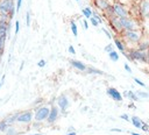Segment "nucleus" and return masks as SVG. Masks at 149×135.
I'll return each mask as SVG.
<instances>
[{
    "instance_id": "1",
    "label": "nucleus",
    "mask_w": 149,
    "mask_h": 135,
    "mask_svg": "<svg viewBox=\"0 0 149 135\" xmlns=\"http://www.w3.org/2000/svg\"><path fill=\"white\" fill-rule=\"evenodd\" d=\"M143 34H144V30H133V31H122L121 35L119 36L121 37V40L123 41L128 50V49H134L137 47Z\"/></svg>"
},
{
    "instance_id": "2",
    "label": "nucleus",
    "mask_w": 149,
    "mask_h": 135,
    "mask_svg": "<svg viewBox=\"0 0 149 135\" xmlns=\"http://www.w3.org/2000/svg\"><path fill=\"white\" fill-rule=\"evenodd\" d=\"M121 27L123 31H133V30H143V24L140 20H136L132 16L120 19Z\"/></svg>"
},
{
    "instance_id": "3",
    "label": "nucleus",
    "mask_w": 149,
    "mask_h": 135,
    "mask_svg": "<svg viewBox=\"0 0 149 135\" xmlns=\"http://www.w3.org/2000/svg\"><path fill=\"white\" fill-rule=\"evenodd\" d=\"M136 7H137L140 21L142 23L149 24V0H139Z\"/></svg>"
},
{
    "instance_id": "4",
    "label": "nucleus",
    "mask_w": 149,
    "mask_h": 135,
    "mask_svg": "<svg viewBox=\"0 0 149 135\" xmlns=\"http://www.w3.org/2000/svg\"><path fill=\"white\" fill-rule=\"evenodd\" d=\"M16 12L14 0H0V15H8L12 20Z\"/></svg>"
},
{
    "instance_id": "5",
    "label": "nucleus",
    "mask_w": 149,
    "mask_h": 135,
    "mask_svg": "<svg viewBox=\"0 0 149 135\" xmlns=\"http://www.w3.org/2000/svg\"><path fill=\"white\" fill-rule=\"evenodd\" d=\"M113 6V9H114V14L116 17L119 19H125V17H129L132 16L130 15V7L125 5V3H121L119 1H114L112 3Z\"/></svg>"
},
{
    "instance_id": "6",
    "label": "nucleus",
    "mask_w": 149,
    "mask_h": 135,
    "mask_svg": "<svg viewBox=\"0 0 149 135\" xmlns=\"http://www.w3.org/2000/svg\"><path fill=\"white\" fill-rule=\"evenodd\" d=\"M50 108H51V106H49V105H42L38 108L34 109V120H35V122L42 123L43 121H47V119L49 116V113H50Z\"/></svg>"
},
{
    "instance_id": "7",
    "label": "nucleus",
    "mask_w": 149,
    "mask_h": 135,
    "mask_svg": "<svg viewBox=\"0 0 149 135\" xmlns=\"http://www.w3.org/2000/svg\"><path fill=\"white\" fill-rule=\"evenodd\" d=\"M127 52L129 54L132 62H143V63L147 64V61H148V51H141L137 48H134V49H128Z\"/></svg>"
},
{
    "instance_id": "8",
    "label": "nucleus",
    "mask_w": 149,
    "mask_h": 135,
    "mask_svg": "<svg viewBox=\"0 0 149 135\" xmlns=\"http://www.w3.org/2000/svg\"><path fill=\"white\" fill-rule=\"evenodd\" d=\"M33 113H34L33 109H26V111L20 112V114L17 116V120H16V123L17 125H30L33 119H34Z\"/></svg>"
},
{
    "instance_id": "9",
    "label": "nucleus",
    "mask_w": 149,
    "mask_h": 135,
    "mask_svg": "<svg viewBox=\"0 0 149 135\" xmlns=\"http://www.w3.org/2000/svg\"><path fill=\"white\" fill-rule=\"evenodd\" d=\"M56 106L59 108V111L62 113H65L68 111V108L70 107V101H69V98L66 97V94H61V95L57 97Z\"/></svg>"
},
{
    "instance_id": "10",
    "label": "nucleus",
    "mask_w": 149,
    "mask_h": 135,
    "mask_svg": "<svg viewBox=\"0 0 149 135\" xmlns=\"http://www.w3.org/2000/svg\"><path fill=\"white\" fill-rule=\"evenodd\" d=\"M108 26L111 28V30H113V33L115 35H121V33L123 31L122 30V27H121V22H120V19L114 16L112 19L108 20Z\"/></svg>"
},
{
    "instance_id": "11",
    "label": "nucleus",
    "mask_w": 149,
    "mask_h": 135,
    "mask_svg": "<svg viewBox=\"0 0 149 135\" xmlns=\"http://www.w3.org/2000/svg\"><path fill=\"white\" fill-rule=\"evenodd\" d=\"M59 108L56 106V105H51V108H50V113H49V116H48V119H47V122H48V125H54L56 121H57V119H58V116H59Z\"/></svg>"
},
{
    "instance_id": "12",
    "label": "nucleus",
    "mask_w": 149,
    "mask_h": 135,
    "mask_svg": "<svg viewBox=\"0 0 149 135\" xmlns=\"http://www.w3.org/2000/svg\"><path fill=\"white\" fill-rule=\"evenodd\" d=\"M106 93L107 95H109L114 101H118V102H121L123 97H122V93H120L115 87H108L106 90Z\"/></svg>"
},
{
    "instance_id": "13",
    "label": "nucleus",
    "mask_w": 149,
    "mask_h": 135,
    "mask_svg": "<svg viewBox=\"0 0 149 135\" xmlns=\"http://www.w3.org/2000/svg\"><path fill=\"white\" fill-rule=\"evenodd\" d=\"M136 48L141 51H149V34L148 33L144 31V34H143V36H142V38L139 42Z\"/></svg>"
},
{
    "instance_id": "14",
    "label": "nucleus",
    "mask_w": 149,
    "mask_h": 135,
    "mask_svg": "<svg viewBox=\"0 0 149 135\" xmlns=\"http://www.w3.org/2000/svg\"><path fill=\"white\" fill-rule=\"evenodd\" d=\"M92 1H93V3H94L95 8H98V9L101 10V12H105L108 7L112 6V3H111L109 0H92Z\"/></svg>"
},
{
    "instance_id": "15",
    "label": "nucleus",
    "mask_w": 149,
    "mask_h": 135,
    "mask_svg": "<svg viewBox=\"0 0 149 135\" xmlns=\"http://www.w3.org/2000/svg\"><path fill=\"white\" fill-rule=\"evenodd\" d=\"M113 40H114V45L118 48V50L121 51L122 54H125L127 51V48H126L123 41L121 40V37L119 35H115V36H113Z\"/></svg>"
},
{
    "instance_id": "16",
    "label": "nucleus",
    "mask_w": 149,
    "mask_h": 135,
    "mask_svg": "<svg viewBox=\"0 0 149 135\" xmlns=\"http://www.w3.org/2000/svg\"><path fill=\"white\" fill-rule=\"evenodd\" d=\"M70 64H71V66H73L74 69H77V70H79L81 72H86V70H87V66L83 62H80L78 59H71Z\"/></svg>"
},
{
    "instance_id": "17",
    "label": "nucleus",
    "mask_w": 149,
    "mask_h": 135,
    "mask_svg": "<svg viewBox=\"0 0 149 135\" xmlns=\"http://www.w3.org/2000/svg\"><path fill=\"white\" fill-rule=\"evenodd\" d=\"M19 114H20V112H15V113L8 114V115L5 118V120H6V122L8 123V126H14V125L16 123V120H17Z\"/></svg>"
},
{
    "instance_id": "18",
    "label": "nucleus",
    "mask_w": 149,
    "mask_h": 135,
    "mask_svg": "<svg viewBox=\"0 0 149 135\" xmlns=\"http://www.w3.org/2000/svg\"><path fill=\"white\" fill-rule=\"evenodd\" d=\"M122 97L128 98V99H130L132 101H137V100H140V99L137 98L136 93H135V92H133V91H125V92L122 93Z\"/></svg>"
},
{
    "instance_id": "19",
    "label": "nucleus",
    "mask_w": 149,
    "mask_h": 135,
    "mask_svg": "<svg viewBox=\"0 0 149 135\" xmlns=\"http://www.w3.org/2000/svg\"><path fill=\"white\" fill-rule=\"evenodd\" d=\"M130 121H132V123H133V126H134L135 128H140V129H141V127H142V125H143V121H142L139 116L133 115V116L130 118Z\"/></svg>"
},
{
    "instance_id": "20",
    "label": "nucleus",
    "mask_w": 149,
    "mask_h": 135,
    "mask_svg": "<svg viewBox=\"0 0 149 135\" xmlns=\"http://www.w3.org/2000/svg\"><path fill=\"white\" fill-rule=\"evenodd\" d=\"M86 72H87L88 74H100V76H102V74H104V72H102L101 70L95 69L94 66H91V65H88V66H87Z\"/></svg>"
},
{
    "instance_id": "21",
    "label": "nucleus",
    "mask_w": 149,
    "mask_h": 135,
    "mask_svg": "<svg viewBox=\"0 0 149 135\" xmlns=\"http://www.w3.org/2000/svg\"><path fill=\"white\" fill-rule=\"evenodd\" d=\"M19 134H20V132H19V129L14 125V126H9L8 129L5 132L3 135H19Z\"/></svg>"
},
{
    "instance_id": "22",
    "label": "nucleus",
    "mask_w": 149,
    "mask_h": 135,
    "mask_svg": "<svg viewBox=\"0 0 149 135\" xmlns=\"http://www.w3.org/2000/svg\"><path fill=\"white\" fill-rule=\"evenodd\" d=\"M81 13H83V15L86 17V19H91L92 17V14H93V10H92V8L91 7H84L83 9H81Z\"/></svg>"
},
{
    "instance_id": "23",
    "label": "nucleus",
    "mask_w": 149,
    "mask_h": 135,
    "mask_svg": "<svg viewBox=\"0 0 149 135\" xmlns=\"http://www.w3.org/2000/svg\"><path fill=\"white\" fill-rule=\"evenodd\" d=\"M8 127H9V126H8V123L6 122V120L2 119V120L0 121V133H1V134H5V132L8 129Z\"/></svg>"
},
{
    "instance_id": "24",
    "label": "nucleus",
    "mask_w": 149,
    "mask_h": 135,
    "mask_svg": "<svg viewBox=\"0 0 149 135\" xmlns=\"http://www.w3.org/2000/svg\"><path fill=\"white\" fill-rule=\"evenodd\" d=\"M70 28H71V31H72L73 36H77L78 35V27H77V24H76V22L73 20L70 21Z\"/></svg>"
},
{
    "instance_id": "25",
    "label": "nucleus",
    "mask_w": 149,
    "mask_h": 135,
    "mask_svg": "<svg viewBox=\"0 0 149 135\" xmlns=\"http://www.w3.org/2000/svg\"><path fill=\"white\" fill-rule=\"evenodd\" d=\"M136 95L139 99H148L149 98V93L148 92H144V91H135Z\"/></svg>"
},
{
    "instance_id": "26",
    "label": "nucleus",
    "mask_w": 149,
    "mask_h": 135,
    "mask_svg": "<svg viewBox=\"0 0 149 135\" xmlns=\"http://www.w3.org/2000/svg\"><path fill=\"white\" fill-rule=\"evenodd\" d=\"M108 57H109V59L112 61V62H118L119 61V54L114 50V51H112V52H109L108 54Z\"/></svg>"
},
{
    "instance_id": "27",
    "label": "nucleus",
    "mask_w": 149,
    "mask_h": 135,
    "mask_svg": "<svg viewBox=\"0 0 149 135\" xmlns=\"http://www.w3.org/2000/svg\"><path fill=\"white\" fill-rule=\"evenodd\" d=\"M6 36H0V57L3 52V49H5V44H6Z\"/></svg>"
},
{
    "instance_id": "28",
    "label": "nucleus",
    "mask_w": 149,
    "mask_h": 135,
    "mask_svg": "<svg viewBox=\"0 0 149 135\" xmlns=\"http://www.w3.org/2000/svg\"><path fill=\"white\" fill-rule=\"evenodd\" d=\"M101 31L107 36V38H108V40H113V34L109 31V29H107V28L102 27V28H101Z\"/></svg>"
},
{
    "instance_id": "29",
    "label": "nucleus",
    "mask_w": 149,
    "mask_h": 135,
    "mask_svg": "<svg viewBox=\"0 0 149 135\" xmlns=\"http://www.w3.org/2000/svg\"><path fill=\"white\" fill-rule=\"evenodd\" d=\"M92 16H93V17H94V19H95L98 22H99V24H100V23H102V17H101V15H100V14H99L97 10H93Z\"/></svg>"
},
{
    "instance_id": "30",
    "label": "nucleus",
    "mask_w": 149,
    "mask_h": 135,
    "mask_svg": "<svg viewBox=\"0 0 149 135\" xmlns=\"http://www.w3.org/2000/svg\"><path fill=\"white\" fill-rule=\"evenodd\" d=\"M30 23H31V13H30V10H27V14H26V24H27V27H29Z\"/></svg>"
},
{
    "instance_id": "31",
    "label": "nucleus",
    "mask_w": 149,
    "mask_h": 135,
    "mask_svg": "<svg viewBox=\"0 0 149 135\" xmlns=\"http://www.w3.org/2000/svg\"><path fill=\"white\" fill-rule=\"evenodd\" d=\"M104 50H105V51H106L107 54H109V52H112V51H114V48H113V44H112V43H109L108 45H106V47H105V49H104Z\"/></svg>"
},
{
    "instance_id": "32",
    "label": "nucleus",
    "mask_w": 149,
    "mask_h": 135,
    "mask_svg": "<svg viewBox=\"0 0 149 135\" xmlns=\"http://www.w3.org/2000/svg\"><path fill=\"white\" fill-rule=\"evenodd\" d=\"M22 1H23V0H16V3H15L16 12H19V10H20V8H21V6H22Z\"/></svg>"
},
{
    "instance_id": "33",
    "label": "nucleus",
    "mask_w": 149,
    "mask_h": 135,
    "mask_svg": "<svg viewBox=\"0 0 149 135\" xmlns=\"http://www.w3.org/2000/svg\"><path fill=\"white\" fill-rule=\"evenodd\" d=\"M90 22L92 23V26H93V27H98V26H99V22H98V21H97V20H95L93 16L90 19Z\"/></svg>"
},
{
    "instance_id": "34",
    "label": "nucleus",
    "mask_w": 149,
    "mask_h": 135,
    "mask_svg": "<svg viewBox=\"0 0 149 135\" xmlns=\"http://www.w3.org/2000/svg\"><path fill=\"white\" fill-rule=\"evenodd\" d=\"M133 79H134V81H135V83H136V84H139V85H140V86H142V87H146V84H144V83H143V81H141V80H140V79H139V78H135V77H134V78H133Z\"/></svg>"
},
{
    "instance_id": "35",
    "label": "nucleus",
    "mask_w": 149,
    "mask_h": 135,
    "mask_svg": "<svg viewBox=\"0 0 149 135\" xmlns=\"http://www.w3.org/2000/svg\"><path fill=\"white\" fill-rule=\"evenodd\" d=\"M19 30H20V21H15V35L19 34Z\"/></svg>"
},
{
    "instance_id": "36",
    "label": "nucleus",
    "mask_w": 149,
    "mask_h": 135,
    "mask_svg": "<svg viewBox=\"0 0 149 135\" xmlns=\"http://www.w3.org/2000/svg\"><path fill=\"white\" fill-rule=\"evenodd\" d=\"M141 129H142L143 132H149V125H148V123H146V122H143V125H142Z\"/></svg>"
},
{
    "instance_id": "37",
    "label": "nucleus",
    "mask_w": 149,
    "mask_h": 135,
    "mask_svg": "<svg viewBox=\"0 0 149 135\" xmlns=\"http://www.w3.org/2000/svg\"><path fill=\"white\" fill-rule=\"evenodd\" d=\"M44 65H45V61H44V59H40V61L37 62V66H38V68H43Z\"/></svg>"
},
{
    "instance_id": "38",
    "label": "nucleus",
    "mask_w": 149,
    "mask_h": 135,
    "mask_svg": "<svg viewBox=\"0 0 149 135\" xmlns=\"http://www.w3.org/2000/svg\"><path fill=\"white\" fill-rule=\"evenodd\" d=\"M68 50H69V52H70V54H72V55H76V50H74L73 45H69Z\"/></svg>"
},
{
    "instance_id": "39",
    "label": "nucleus",
    "mask_w": 149,
    "mask_h": 135,
    "mask_svg": "<svg viewBox=\"0 0 149 135\" xmlns=\"http://www.w3.org/2000/svg\"><path fill=\"white\" fill-rule=\"evenodd\" d=\"M123 66H125V70H126L128 73H132V69H130V66H129L128 64H126V63H125V65H123Z\"/></svg>"
},
{
    "instance_id": "40",
    "label": "nucleus",
    "mask_w": 149,
    "mask_h": 135,
    "mask_svg": "<svg viewBox=\"0 0 149 135\" xmlns=\"http://www.w3.org/2000/svg\"><path fill=\"white\" fill-rule=\"evenodd\" d=\"M83 27H84V29H88V22H87V20H83Z\"/></svg>"
},
{
    "instance_id": "41",
    "label": "nucleus",
    "mask_w": 149,
    "mask_h": 135,
    "mask_svg": "<svg viewBox=\"0 0 149 135\" xmlns=\"http://www.w3.org/2000/svg\"><path fill=\"white\" fill-rule=\"evenodd\" d=\"M122 120H126V121H129L130 119H129V116L127 115V114H121V116H120Z\"/></svg>"
},
{
    "instance_id": "42",
    "label": "nucleus",
    "mask_w": 149,
    "mask_h": 135,
    "mask_svg": "<svg viewBox=\"0 0 149 135\" xmlns=\"http://www.w3.org/2000/svg\"><path fill=\"white\" fill-rule=\"evenodd\" d=\"M111 132H116V133H121L122 130H121L120 128H112V129H111Z\"/></svg>"
},
{
    "instance_id": "43",
    "label": "nucleus",
    "mask_w": 149,
    "mask_h": 135,
    "mask_svg": "<svg viewBox=\"0 0 149 135\" xmlns=\"http://www.w3.org/2000/svg\"><path fill=\"white\" fill-rule=\"evenodd\" d=\"M66 135H77V133L76 132H69V133H66Z\"/></svg>"
},
{
    "instance_id": "44",
    "label": "nucleus",
    "mask_w": 149,
    "mask_h": 135,
    "mask_svg": "<svg viewBox=\"0 0 149 135\" xmlns=\"http://www.w3.org/2000/svg\"><path fill=\"white\" fill-rule=\"evenodd\" d=\"M128 107H130V108H136V106H135V105H133V104H130Z\"/></svg>"
},
{
    "instance_id": "45",
    "label": "nucleus",
    "mask_w": 149,
    "mask_h": 135,
    "mask_svg": "<svg viewBox=\"0 0 149 135\" xmlns=\"http://www.w3.org/2000/svg\"><path fill=\"white\" fill-rule=\"evenodd\" d=\"M130 135H141V134H139V133H134V132H130Z\"/></svg>"
},
{
    "instance_id": "46",
    "label": "nucleus",
    "mask_w": 149,
    "mask_h": 135,
    "mask_svg": "<svg viewBox=\"0 0 149 135\" xmlns=\"http://www.w3.org/2000/svg\"><path fill=\"white\" fill-rule=\"evenodd\" d=\"M30 135H43L42 133H34V134H30Z\"/></svg>"
},
{
    "instance_id": "47",
    "label": "nucleus",
    "mask_w": 149,
    "mask_h": 135,
    "mask_svg": "<svg viewBox=\"0 0 149 135\" xmlns=\"http://www.w3.org/2000/svg\"><path fill=\"white\" fill-rule=\"evenodd\" d=\"M147 64L149 65V51H148V61H147Z\"/></svg>"
},
{
    "instance_id": "48",
    "label": "nucleus",
    "mask_w": 149,
    "mask_h": 135,
    "mask_svg": "<svg viewBox=\"0 0 149 135\" xmlns=\"http://www.w3.org/2000/svg\"><path fill=\"white\" fill-rule=\"evenodd\" d=\"M76 1H78V2H79V1H80V0H76Z\"/></svg>"
},
{
    "instance_id": "49",
    "label": "nucleus",
    "mask_w": 149,
    "mask_h": 135,
    "mask_svg": "<svg viewBox=\"0 0 149 135\" xmlns=\"http://www.w3.org/2000/svg\"><path fill=\"white\" fill-rule=\"evenodd\" d=\"M0 87H1V83H0Z\"/></svg>"
},
{
    "instance_id": "50",
    "label": "nucleus",
    "mask_w": 149,
    "mask_h": 135,
    "mask_svg": "<svg viewBox=\"0 0 149 135\" xmlns=\"http://www.w3.org/2000/svg\"><path fill=\"white\" fill-rule=\"evenodd\" d=\"M148 93H149V92H148Z\"/></svg>"
},
{
    "instance_id": "51",
    "label": "nucleus",
    "mask_w": 149,
    "mask_h": 135,
    "mask_svg": "<svg viewBox=\"0 0 149 135\" xmlns=\"http://www.w3.org/2000/svg\"><path fill=\"white\" fill-rule=\"evenodd\" d=\"M0 134H1V133H0Z\"/></svg>"
}]
</instances>
